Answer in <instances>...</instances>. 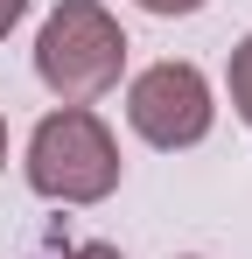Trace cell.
<instances>
[{
	"label": "cell",
	"mask_w": 252,
	"mask_h": 259,
	"mask_svg": "<svg viewBox=\"0 0 252 259\" xmlns=\"http://www.w3.org/2000/svg\"><path fill=\"white\" fill-rule=\"evenodd\" d=\"M182 259H203V252H182Z\"/></svg>",
	"instance_id": "obj_9"
},
{
	"label": "cell",
	"mask_w": 252,
	"mask_h": 259,
	"mask_svg": "<svg viewBox=\"0 0 252 259\" xmlns=\"http://www.w3.org/2000/svg\"><path fill=\"white\" fill-rule=\"evenodd\" d=\"M133 7H147V14H161V21H182V14H203L210 0H133Z\"/></svg>",
	"instance_id": "obj_6"
},
{
	"label": "cell",
	"mask_w": 252,
	"mask_h": 259,
	"mask_svg": "<svg viewBox=\"0 0 252 259\" xmlns=\"http://www.w3.org/2000/svg\"><path fill=\"white\" fill-rule=\"evenodd\" d=\"M21 175H28V189L49 196V203H105L112 189H119V140L112 126L91 112V105H56V112H42L35 133H28V154H21Z\"/></svg>",
	"instance_id": "obj_1"
},
{
	"label": "cell",
	"mask_w": 252,
	"mask_h": 259,
	"mask_svg": "<svg viewBox=\"0 0 252 259\" xmlns=\"http://www.w3.org/2000/svg\"><path fill=\"white\" fill-rule=\"evenodd\" d=\"M21 14H28V0H0V42L21 28Z\"/></svg>",
	"instance_id": "obj_7"
},
{
	"label": "cell",
	"mask_w": 252,
	"mask_h": 259,
	"mask_svg": "<svg viewBox=\"0 0 252 259\" xmlns=\"http://www.w3.org/2000/svg\"><path fill=\"white\" fill-rule=\"evenodd\" d=\"M0 168H7V119H0Z\"/></svg>",
	"instance_id": "obj_8"
},
{
	"label": "cell",
	"mask_w": 252,
	"mask_h": 259,
	"mask_svg": "<svg viewBox=\"0 0 252 259\" xmlns=\"http://www.w3.org/2000/svg\"><path fill=\"white\" fill-rule=\"evenodd\" d=\"M126 28L98 7V0H56L49 21L35 28V77L63 105H91L119 84L126 70Z\"/></svg>",
	"instance_id": "obj_2"
},
{
	"label": "cell",
	"mask_w": 252,
	"mask_h": 259,
	"mask_svg": "<svg viewBox=\"0 0 252 259\" xmlns=\"http://www.w3.org/2000/svg\"><path fill=\"white\" fill-rule=\"evenodd\" d=\"M224 84H231V112L252 126V35L231 49V70H224Z\"/></svg>",
	"instance_id": "obj_4"
},
{
	"label": "cell",
	"mask_w": 252,
	"mask_h": 259,
	"mask_svg": "<svg viewBox=\"0 0 252 259\" xmlns=\"http://www.w3.org/2000/svg\"><path fill=\"white\" fill-rule=\"evenodd\" d=\"M42 259H126V252L105 238H84V245H63V252H42Z\"/></svg>",
	"instance_id": "obj_5"
},
{
	"label": "cell",
	"mask_w": 252,
	"mask_h": 259,
	"mask_svg": "<svg viewBox=\"0 0 252 259\" xmlns=\"http://www.w3.org/2000/svg\"><path fill=\"white\" fill-rule=\"evenodd\" d=\"M126 126L140 133L147 147H196L210 126H217V98H210V77L196 63H147L133 84H126Z\"/></svg>",
	"instance_id": "obj_3"
}]
</instances>
